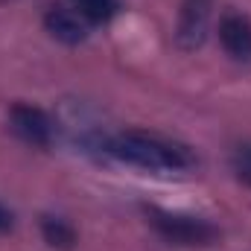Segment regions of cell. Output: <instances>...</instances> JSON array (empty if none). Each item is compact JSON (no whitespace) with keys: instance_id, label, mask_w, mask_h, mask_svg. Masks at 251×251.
Listing matches in <instances>:
<instances>
[{"instance_id":"cell-3","label":"cell","mask_w":251,"mask_h":251,"mask_svg":"<svg viewBox=\"0 0 251 251\" xmlns=\"http://www.w3.org/2000/svg\"><path fill=\"white\" fill-rule=\"evenodd\" d=\"M9 128L29 146H50L53 143V120L47 111L35 108V105H26V102H15L9 108Z\"/></svg>"},{"instance_id":"cell-7","label":"cell","mask_w":251,"mask_h":251,"mask_svg":"<svg viewBox=\"0 0 251 251\" xmlns=\"http://www.w3.org/2000/svg\"><path fill=\"white\" fill-rule=\"evenodd\" d=\"M41 234L53 249H73V243H76L73 225L62 216H44L41 219Z\"/></svg>"},{"instance_id":"cell-6","label":"cell","mask_w":251,"mask_h":251,"mask_svg":"<svg viewBox=\"0 0 251 251\" xmlns=\"http://www.w3.org/2000/svg\"><path fill=\"white\" fill-rule=\"evenodd\" d=\"M219 41L237 62H251V21L240 12H228L219 21Z\"/></svg>"},{"instance_id":"cell-10","label":"cell","mask_w":251,"mask_h":251,"mask_svg":"<svg viewBox=\"0 0 251 251\" xmlns=\"http://www.w3.org/2000/svg\"><path fill=\"white\" fill-rule=\"evenodd\" d=\"M0 3H6V0H0Z\"/></svg>"},{"instance_id":"cell-4","label":"cell","mask_w":251,"mask_h":251,"mask_svg":"<svg viewBox=\"0 0 251 251\" xmlns=\"http://www.w3.org/2000/svg\"><path fill=\"white\" fill-rule=\"evenodd\" d=\"M207 24H210V0H184L181 15H178V44L184 50H196L207 38Z\"/></svg>"},{"instance_id":"cell-8","label":"cell","mask_w":251,"mask_h":251,"mask_svg":"<svg viewBox=\"0 0 251 251\" xmlns=\"http://www.w3.org/2000/svg\"><path fill=\"white\" fill-rule=\"evenodd\" d=\"M88 24H105L120 12V0H70Z\"/></svg>"},{"instance_id":"cell-5","label":"cell","mask_w":251,"mask_h":251,"mask_svg":"<svg viewBox=\"0 0 251 251\" xmlns=\"http://www.w3.org/2000/svg\"><path fill=\"white\" fill-rule=\"evenodd\" d=\"M44 26L62 44H82L88 38V21L73 6H50L44 15Z\"/></svg>"},{"instance_id":"cell-2","label":"cell","mask_w":251,"mask_h":251,"mask_svg":"<svg viewBox=\"0 0 251 251\" xmlns=\"http://www.w3.org/2000/svg\"><path fill=\"white\" fill-rule=\"evenodd\" d=\"M149 222L164 240H170L176 246H210L219 240L216 225H210L207 219H199V216H184V213H170V210L152 207Z\"/></svg>"},{"instance_id":"cell-9","label":"cell","mask_w":251,"mask_h":251,"mask_svg":"<svg viewBox=\"0 0 251 251\" xmlns=\"http://www.w3.org/2000/svg\"><path fill=\"white\" fill-rule=\"evenodd\" d=\"M9 228H12V213L0 204V231H9Z\"/></svg>"},{"instance_id":"cell-1","label":"cell","mask_w":251,"mask_h":251,"mask_svg":"<svg viewBox=\"0 0 251 251\" xmlns=\"http://www.w3.org/2000/svg\"><path fill=\"white\" fill-rule=\"evenodd\" d=\"M105 152L117 161L149 173H181L193 167V155L187 146H178L173 140L146 134V131H120L105 143Z\"/></svg>"}]
</instances>
